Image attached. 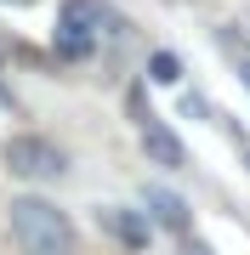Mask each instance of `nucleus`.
Returning a JSON list of instances; mask_svg holds the SVG:
<instances>
[{
  "label": "nucleus",
  "mask_w": 250,
  "mask_h": 255,
  "mask_svg": "<svg viewBox=\"0 0 250 255\" xmlns=\"http://www.w3.org/2000/svg\"><path fill=\"white\" fill-rule=\"evenodd\" d=\"M11 233L28 255H74V221L46 199H11Z\"/></svg>",
  "instance_id": "f257e3e1"
},
{
  "label": "nucleus",
  "mask_w": 250,
  "mask_h": 255,
  "mask_svg": "<svg viewBox=\"0 0 250 255\" xmlns=\"http://www.w3.org/2000/svg\"><path fill=\"white\" fill-rule=\"evenodd\" d=\"M102 0H63V11H57V57H68V63H80V57H91V40L102 28Z\"/></svg>",
  "instance_id": "f03ea898"
},
{
  "label": "nucleus",
  "mask_w": 250,
  "mask_h": 255,
  "mask_svg": "<svg viewBox=\"0 0 250 255\" xmlns=\"http://www.w3.org/2000/svg\"><path fill=\"white\" fill-rule=\"evenodd\" d=\"M142 153H148L154 164H165V170H182V164H188L182 142H176V136H171L165 125H159L154 114H142Z\"/></svg>",
  "instance_id": "20e7f679"
},
{
  "label": "nucleus",
  "mask_w": 250,
  "mask_h": 255,
  "mask_svg": "<svg viewBox=\"0 0 250 255\" xmlns=\"http://www.w3.org/2000/svg\"><path fill=\"white\" fill-rule=\"evenodd\" d=\"M182 255H211V250H205V244H194V238H188V244H182Z\"/></svg>",
  "instance_id": "1a4fd4ad"
},
{
  "label": "nucleus",
  "mask_w": 250,
  "mask_h": 255,
  "mask_svg": "<svg viewBox=\"0 0 250 255\" xmlns=\"http://www.w3.org/2000/svg\"><path fill=\"white\" fill-rule=\"evenodd\" d=\"M239 74H245V85H250V63H245V68H239Z\"/></svg>",
  "instance_id": "9d476101"
},
{
  "label": "nucleus",
  "mask_w": 250,
  "mask_h": 255,
  "mask_svg": "<svg viewBox=\"0 0 250 255\" xmlns=\"http://www.w3.org/2000/svg\"><path fill=\"white\" fill-rule=\"evenodd\" d=\"M6 164L23 182H51V176H63V147H51L46 136H11L6 142Z\"/></svg>",
  "instance_id": "7ed1b4c3"
},
{
  "label": "nucleus",
  "mask_w": 250,
  "mask_h": 255,
  "mask_svg": "<svg viewBox=\"0 0 250 255\" xmlns=\"http://www.w3.org/2000/svg\"><path fill=\"white\" fill-rule=\"evenodd\" d=\"M142 204H148V221H159L165 233H188V204L171 187H142Z\"/></svg>",
  "instance_id": "39448f33"
},
{
  "label": "nucleus",
  "mask_w": 250,
  "mask_h": 255,
  "mask_svg": "<svg viewBox=\"0 0 250 255\" xmlns=\"http://www.w3.org/2000/svg\"><path fill=\"white\" fill-rule=\"evenodd\" d=\"M245 164H250V153H245Z\"/></svg>",
  "instance_id": "9b49d317"
},
{
  "label": "nucleus",
  "mask_w": 250,
  "mask_h": 255,
  "mask_svg": "<svg viewBox=\"0 0 250 255\" xmlns=\"http://www.w3.org/2000/svg\"><path fill=\"white\" fill-rule=\"evenodd\" d=\"M102 227H108L114 238H120L125 250H142V244H148V216H137V210H120V204H108V210H102Z\"/></svg>",
  "instance_id": "423d86ee"
},
{
  "label": "nucleus",
  "mask_w": 250,
  "mask_h": 255,
  "mask_svg": "<svg viewBox=\"0 0 250 255\" xmlns=\"http://www.w3.org/2000/svg\"><path fill=\"white\" fill-rule=\"evenodd\" d=\"M148 80H159V85H176V80H182V63H176L171 51H154V57H148Z\"/></svg>",
  "instance_id": "0eeeda50"
},
{
  "label": "nucleus",
  "mask_w": 250,
  "mask_h": 255,
  "mask_svg": "<svg viewBox=\"0 0 250 255\" xmlns=\"http://www.w3.org/2000/svg\"><path fill=\"white\" fill-rule=\"evenodd\" d=\"M182 114L188 119H194V114H211V102H205V97H182Z\"/></svg>",
  "instance_id": "6e6552de"
}]
</instances>
